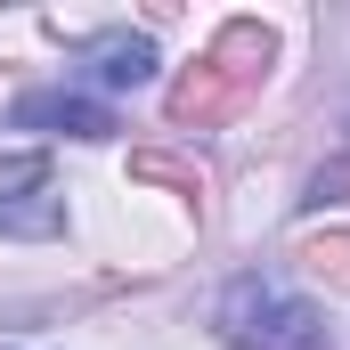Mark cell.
<instances>
[{
  "instance_id": "cell-1",
  "label": "cell",
  "mask_w": 350,
  "mask_h": 350,
  "mask_svg": "<svg viewBox=\"0 0 350 350\" xmlns=\"http://www.w3.org/2000/svg\"><path fill=\"white\" fill-rule=\"evenodd\" d=\"M269 57H277V33L253 25V16H228V25L212 33V49L172 82V131H212V122H228V114L269 82Z\"/></svg>"
},
{
  "instance_id": "cell-2",
  "label": "cell",
  "mask_w": 350,
  "mask_h": 350,
  "mask_svg": "<svg viewBox=\"0 0 350 350\" xmlns=\"http://www.w3.org/2000/svg\"><path fill=\"white\" fill-rule=\"evenodd\" d=\"M220 342L228 350H334L326 318L310 301H293L285 285L269 277H237L220 293Z\"/></svg>"
},
{
  "instance_id": "cell-3",
  "label": "cell",
  "mask_w": 350,
  "mask_h": 350,
  "mask_svg": "<svg viewBox=\"0 0 350 350\" xmlns=\"http://www.w3.org/2000/svg\"><path fill=\"white\" fill-rule=\"evenodd\" d=\"M82 57H90V74L106 90H139L155 74V41H147V33H90Z\"/></svg>"
},
{
  "instance_id": "cell-4",
  "label": "cell",
  "mask_w": 350,
  "mask_h": 350,
  "mask_svg": "<svg viewBox=\"0 0 350 350\" xmlns=\"http://www.w3.org/2000/svg\"><path fill=\"white\" fill-rule=\"evenodd\" d=\"M16 122L74 131V139H114V131H122V122H114V106H98V98H25V106H16Z\"/></svg>"
},
{
  "instance_id": "cell-5",
  "label": "cell",
  "mask_w": 350,
  "mask_h": 350,
  "mask_svg": "<svg viewBox=\"0 0 350 350\" xmlns=\"http://www.w3.org/2000/svg\"><path fill=\"white\" fill-rule=\"evenodd\" d=\"M131 179H139V187H179L196 212H204V196H212V179L196 172L187 155H163V147H139V155H131Z\"/></svg>"
},
{
  "instance_id": "cell-6",
  "label": "cell",
  "mask_w": 350,
  "mask_h": 350,
  "mask_svg": "<svg viewBox=\"0 0 350 350\" xmlns=\"http://www.w3.org/2000/svg\"><path fill=\"white\" fill-rule=\"evenodd\" d=\"M301 277H318L326 293H350V228H326V237H301L293 245Z\"/></svg>"
},
{
  "instance_id": "cell-7",
  "label": "cell",
  "mask_w": 350,
  "mask_h": 350,
  "mask_svg": "<svg viewBox=\"0 0 350 350\" xmlns=\"http://www.w3.org/2000/svg\"><path fill=\"white\" fill-rule=\"evenodd\" d=\"M57 204H0V228H16V237H57Z\"/></svg>"
},
{
  "instance_id": "cell-8",
  "label": "cell",
  "mask_w": 350,
  "mask_h": 350,
  "mask_svg": "<svg viewBox=\"0 0 350 350\" xmlns=\"http://www.w3.org/2000/svg\"><path fill=\"white\" fill-rule=\"evenodd\" d=\"M41 179H49V155H8V163H0V204H16V196L41 187Z\"/></svg>"
},
{
  "instance_id": "cell-9",
  "label": "cell",
  "mask_w": 350,
  "mask_h": 350,
  "mask_svg": "<svg viewBox=\"0 0 350 350\" xmlns=\"http://www.w3.org/2000/svg\"><path fill=\"white\" fill-rule=\"evenodd\" d=\"M334 196H350V155H334L326 172L310 179V196H301V204H334Z\"/></svg>"
}]
</instances>
